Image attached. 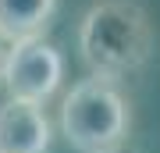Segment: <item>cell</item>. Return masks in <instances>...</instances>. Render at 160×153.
I'll return each instance as SVG.
<instances>
[{
	"label": "cell",
	"mask_w": 160,
	"mask_h": 153,
	"mask_svg": "<svg viewBox=\"0 0 160 153\" xmlns=\"http://www.w3.org/2000/svg\"><path fill=\"white\" fill-rule=\"evenodd\" d=\"M78 54L92 79L135 75L153 54V22L139 0H96L78 25Z\"/></svg>",
	"instance_id": "1"
},
{
	"label": "cell",
	"mask_w": 160,
	"mask_h": 153,
	"mask_svg": "<svg viewBox=\"0 0 160 153\" xmlns=\"http://www.w3.org/2000/svg\"><path fill=\"white\" fill-rule=\"evenodd\" d=\"M61 79H64V57L43 36L7 46L4 75H0V82L7 89V100H25V103H39L43 107L61 89Z\"/></svg>",
	"instance_id": "3"
},
{
	"label": "cell",
	"mask_w": 160,
	"mask_h": 153,
	"mask_svg": "<svg viewBox=\"0 0 160 153\" xmlns=\"http://www.w3.org/2000/svg\"><path fill=\"white\" fill-rule=\"evenodd\" d=\"M50 121L39 103L4 100L0 103V153H46Z\"/></svg>",
	"instance_id": "4"
},
{
	"label": "cell",
	"mask_w": 160,
	"mask_h": 153,
	"mask_svg": "<svg viewBox=\"0 0 160 153\" xmlns=\"http://www.w3.org/2000/svg\"><path fill=\"white\" fill-rule=\"evenodd\" d=\"M53 11H57V0H0V39L11 46L43 36Z\"/></svg>",
	"instance_id": "5"
},
{
	"label": "cell",
	"mask_w": 160,
	"mask_h": 153,
	"mask_svg": "<svg viewBox=\"0 0 160 153\" xmlns=\"http://www.w3.org/2000/svg\"><path fill=\"white\" fill-rule=\"evenodd\" d=\"M4 61H7V46H4V39H0V75H4Z\"/></svg>",
	"instance_id": "6"
},
{
	"label": "cell",
	"mask_w": 160,
	"mask_h": 153,
	"mask_svg": "<svg viewBox=\"0 0 160 153\" xmlns=\"http://www.w3.org/2000/svg\"><path fill=\"white\" fill-rule=\"evenodd\" d=\"M132 128V107L114 82L82 79L61 103V132L78 153H118Z\"/></svg>",
	"instance_id": "2"
}]
</instances>
